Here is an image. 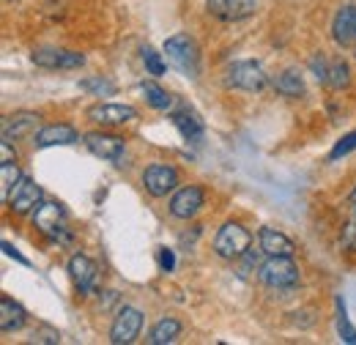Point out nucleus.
<instances>
[{"instance_id":"nucleus-1","label":"nucleus","mask_w":356,"mask_h":345,"mask_svg":"<svg viewBox=\"0 0 356 345\" xmlns=\"http://www.w3.org/2000/svg\"><path fill=\"white\" fill-rule=\"evenodd\" d=\"M165 55H168V63L178 69L184 77H189V80L200 77V49L192 36H186V33L170 36L165 42Z\"/></svg>"},{"instance_id":"nucleus-2","label":"nucleus","mask_w":356,"mask_h":345,"mask_svg":"<svg viewBox=\"0 0 356 345\" xmlns=\"http://www.w3.org/2000/svg\"><path fill=\"white\" fill-rule=\"evenodd\" d=\"M261 280L271 291H293L302 280L299 266L285 255H268V260L261 266Z\"/></svg>"},{"instance_id":"nucleus-3","label":"nucleus","mask_w":356,"mask_h":345,"mask_svg":"<svg viewBox=\"0 0 356 345\" xmlns=\"http://www.w3.org/2000/svg\"><path fill=\"white\" fill-rule=\"evenodd\" d=\"M266 83H268V77L258 61H236V63L227 66V72H225V86L236 88V90L255 93V90H264Z\"/></svg>"},{"instance_id":"nucleus-4","label":"nucleus","mask_w":356,"mask_h":345,"mask_svg":"<svg viewBox=\"0 0 356 345\" xmlns=\"http://www.w3.org/2000/svg\"><path fill=\"white\" fill-rule=\"evenodd\" d=\"M252 244V236L247 227H241L238 222H225L214 239V252L225 260H238Z\"/></svg>"},{"instance_id":"nucleus-5","label":"nucleus","mask_w":356,"mask_h":345,"mask_svg":"<svg viewBox=\"0 0 356 345\" xmlns=\"http://www.w3.org/2000/svg\"><path fill=\"white\" fill-rule=\"evenodd\" d=\"M33 225L44 233L47 239H55V241H69V227H66V209L55 200H47L39 203L33 209Z\"/></svg>"},{"instance_id":"nucleus-6","label":"nucleus","mask_w":356,"mask_h":345,"mask_svg":"<svg viewBox=\"0 0 356 345\" xmlns=\"http://www.w3.org/2000/svg\"><path fill=\"white\" fill-rule=\"evenodd\" d=\"M143 329V312L137 307H124L118 310L113 326H110V343L115 345H129L140 337Z\"/></svg>"},{"instance_id":"nucleus-7","label":"nucleus","mask_w":356,"mask_h":345,"mask_svg":"<svg viewBox=\"0 0 356 345\" xmlns=\"http://www.w3.org/2000/svg\"><path fill=\"white\" fill-rule=\"evenodd\" d=\"M143 186L151 198H168L178 186V170L170 165H148L143 170Z\"/></svg>"},{"instance_id":"nucleus-8","label":"nucleus","mask_w":356,"mask_h":345,"mask_svg":"<svg viewBox=\"0 0 356 345\" xmlns=\"http://www.w3.org/2000/svg\"><path fill=\"white\" fill-rule=\"evenodd\" d=\"M39 203H42V186H39L33 178L22 175V178L14 184V189H11L6 206H8L14 214H28V211H33Z\"/></svg>"},{"instance_id":"nucleus-9","label":"nucleus","mask_w":356,"mask_h":345,"mask_svg":"<svg viewBox=\"0 0 356 345\" xmlns=\"http://www.w3.org/2000/svg\"><path fill=\"white\" fill-rule=\"evenodd\" d=\"M31 61L42 69H80L86 63V55L72 49H58V47H42L31 55Z\"/></svg>"},{"instance_id":"nucleus-10","label":"nucleus","mask_w":356,"mask_h":345,"mask_svg":"<svg viewBox=\"0 0 356 345\" xmlns=\"http://www.w3.org/2000/svg\"><path fill=\"white\" fill-rule=\"evenodd\" d=\"M206 8L222 22H241L255 14L258 0H206Z\"/></svg>"},{"instance_id":"nucleus-11","label":"nucleus","mask_w":356,"mask_h":345,"mask_svg":"<svg viewBox=\"0 0 356 345\" xmlns=\"http://www.w3.org/2000/svg\"><path fill=\"white\" fill-rule=\"evenodd\" d=\"M86 148H88L93 157L99 159H107V162H118L124 157V137H115V134H107V131H90L86 134Z\"/></svg>"},{"instance_id":"nucleus-12","label":"nucleus","mask_w":356,"mask_h":345,"mask_svg":"<svg viewBox=\"0 0 356 345\" xmlns=\"http://www.w3.org/2000/svg\"><path fill=\"white\" fill-rule=\"evenodd\" d=\"M88 118L102 127H121L137 118V110L129 104H96L88 110Z\"/></svg>"},{"instance_id":"nucleus-13","label":"nucleus","mask_w":356,"mask_h":345,"mask_svg":"<svg viewBox=\"0 0 356 345\" xmlns=\"http://www.w3.org/2000/svg\"><path fill=\"white\" fill-rule=\"evenodd\" d=\"M203 200H206V195H203L200 186H184V189H178L176 195H173V200H170V214L176 216V219H192L203 209Z\"/></svg>"},{"instance_id":"nucleus-14","label":"nucleus","mask_w":356,"mask_h":345,"mask_svg":"<svg viewBox=\"0 0 356 345\" xmlns=\"http://www.w3.org/2000/svg\"><path fill=\"white\" fill-rule=\"evenodd\" d=\"M332 39L337 47H348L356 42V6H343L332 22Z\"/></svg>"},{"instance_id":"nucleus-15","label":"nucleus","mask_w":356,"mask_h":345,"mask_svg":"<svg viewBox=\"0 0 356 345\" xmlns=\"http://www.w3.org/2000/svg\"><path fill=\"white\" fill-rule=\"evenodd\" d=\"M69 277L80 294H90L96 285V263L86 255H72L69 260Z\"/></svg>"},{"instance_id":"nucleus-16","label":"nucleus","mask_w":356,"mask_h":345,"mask_svg":"<svg viewBox=\"0 0 356 345\" xmlns=\"http://www.w3.org/2000/svg\"><path fill=\"white\" fill-rule=\"evenodd\" d=\"M80 140V134L74 127H69V124H49L44 129H39L33 134V143L39 145V148H49V145H72V143H77Z\"/></svg>"},{"instance_id":"nucleus-17","label":"nucleus","mask_w":356,"mask_h":345,"mask_svg":"<svg viewBox=\"0 0 356 345\" xmlns=\"http://www.w3.org/2000/svg\"><path fill=\"white\" fill-rule=\"evenodd\" d=\"M170 118H173L176 129L181 131V137H184L186 143H197V140L203 137V121H200V115H197L192 107L181 104L178 110L170 113Z\"/></svg>"},{"instance_id":"nucleus-18","label":"nucleus","mask_w":356,"mask_h":345,"mask_svg":"<svg viewBox=\"0 0 356 345\" xmlns=\"http://www.w3.org/2000/svg\"><path fill=\"white\" fill-rule=\"evenodd\" d=\"M39 124V115L36 113H14V115H6L3 118V140L6 143H14L19 137H28L33 134Z\"/></svg>"},{"instance_id":"nucleus-19","label":"nucleus","mask_w":356,"mask_h":345,"mask_svg":"<svg viewBox=\"0 0 356 345\" xmlns=\"http://www.w3.org/2000/svg\"><path fill=\"white\" fill-rule=\"evenodd\" d=\"M258 241H261V252H266V255H285V258H293V252H296L293 241H291L288 236H282L280 230H274V227H261Z\"/></svg>"},{"instance_id":"nucleus-20","label":"nucleus","mask_w":356,"mask_h":345,"mask_svg":"<svg viewBox=\"0 0 356 345\" xmlns=\"http://www.w3.org/2000/svg\"><path fill=\"white\" fill-rule=\"evenodd\" d=\"M22 326H25V310H22V304H17L14 299H8V296H0V329L6 335H11V332H19Z\"/></svg>"},{"instance_id":"nucleus-21","label":"nucleus","mask_w":356,"mask_h":345,"mask_svg":"<svg viewBox=\"0 0 356 345\" xmlns=\"http://www.w3.org/2000/svg\"><path fill=\"white\" fill-rule=\"evenodd\" d=\"M271 86H274V90H277L280 96H288V99H299V96L305 93V80H302V74H299L296 69L280 72Z\"/></svg>"},{"instance_id":"nucleus-22","label":"nucleus","mask_w":356,"mask_h":345,"mask_svg":"<svg viewBox=\"0 0 356 345\" xmlns=\"http://www.w3.org/2000/svg\"><path fill=\"white\" fill-rule=\"evenodd\" d=\"M178 335H181V321L176 318H162L154 323L151 335H148V343L151 345H168V343H176Z\"/></svg>"},{"instance_id":"nucleus-23","label":"nucleus","mask_w":356,"mask_h":345,"mask_svg":"<svg viewBox=\"0 0 356 345\" xmlns=\"http://www.w3.org/2000/svg\"><path fill=\"white\" fill-rule=\"evenodd\" d=\"M140 90H143L145 102H148L154 110H170V107H173V96H170L165 88L156 86V83H143Z\"/></svg>"},{"instance_id":"nucleus-24","label":"nucleus","mask_w":356,"mask_h":345,"mask_svg":"<svg viewBox=\"0 0 356 345\" xmlns=\"http://www.w3.org/2000/svg\"><path fill=\"white\" fill-rule=\"evenodd\" d=\"M19 178H22V175H19V168H17L14 159L0 162V195H3V203H8V195H11V189H14V184H17Z\"/></svg>"},{"instance_id":"nucleus-25","label":"nucleus","mask_w":356,"mask_h":345,"mask_svg":"<svg viewBox=\"0 0 356 345\" xmlns=\"http://www.w3.org/2000/svg\"><path fill=\"white\" fill-rule=\"evenodd\" d=\"M329 86L334 90H343V88L351 86V69L346 63V58H332V66H329Z\"/></svg>"},{"instance_id":"nucleus-26","label":"nucleus","mask_w":356,"mask_h":345,"mask_svg":"<svg viewBox=\"0 0 356 345\" xmlns=\"http://www.w3.org/2000/svg\"><path fill=\"white\" fill-rule=\"evenodd\" d=\"M337 335H340L343 343L356 345V329L351 326V321H348V315H346V304H343V299H337Z\"/></svg>"},{"instance_id":"nucleus-27","label":"nucleus","mask_w":356,"mask_h":345,"mask_svg":"<svg viewBox=\"0 0 356 345\" xmlns=\"http://www.w3.org/2000/svg\"><path fill=\"white\" fill-rule=\"evenodd\" d=\"M143 52V63H145V69H148V74H154V77H165V72H168V66H165V61H162V55L154 49V47H143L140 49Z\"/></svg>"},{"instance_id":"nucleus-28","label":"nucleus","mask_w":356,"mask_h":345,"mask_svg":"<svg viewBox=\"0 0 356 345\" xmlns=\"http://www.w3.org/2000/svg\"><path fill=\"white\" fill-rule=\"evenodd\" d=\"M80 88L88 90V93H96V96H113V93H115V83L107 80V77H90V80H83Z\"/></svg>"},{"instance_id":"nucleus-29","label":"nucleus","mask_w":356,"mask_h":345,"mask_svg":"<svg viewBox=\"0 0 356 345\" xmlns=\"http://www.w3.org/2000/svg\"><path fill=\"white\" fill-rule=\"evenodd\" d=\"M329 66H332V61H326L321 52H315L310 58V72L315 74V80L323 83V86H329Z\"/></svg>"},{"instance_id":"nucleus-30","label":"nucleus","mask_w":356,"mask_h":345,"mask_svg":"<svg viewBox=\"0 0 356 345\" xmlns=\"http://www.w3.org/2000/svg\"><path fill=\"white\" fill-rule=\"evenodd\" d=\"M351 151H356V131L346 134V137L332 148V159H340V157H346V154H351Z\"/></svg>"},{"instance_id":"nucleus-31","label":"nucleus","mask_w":356,"mask_h":345,"mask_svg":"<svg viewBox=\"0 0 356 345\" xmlns=\"http://www.w3.org/2000/svg\"><path fill=\"white\" fill-rule=\"evenodd\" d=\"M238 260H241V268H244L241 274H244V277H247V274H250V271L258 266V255H255V250H247V252H244Z\"/></svg>"},{"instance_id":"nucleus-32","label":"nucleus","mask_w":356,"mask_h":345,"mask_svg":"<svg viewBox=\"0 0 356 345\" xmlns=\"http://www.w3.org/2000/svg\"><path fill=\"white\" fill-rule=\"evenodd\" d=\"M0 247H3V252H6L8 258H14V260H17V263H22V266H31V260L25 258V255H19V252H17V247H14L11 241H3Z\"/></svg>"},{"instance_id":"nucleus-33","label":"nucleus","mask_w":356,"mask_h":345,"mask_svg":"<svg viewBox=\"0 0 356 345\" xmlns=\"http://www.w3.org/2000/svg\"><path fill=\"white\" fill-rule=\"evenodd\" d=\"M159 266H162V271H170V268L176 266V258H173V252H170L168 247L159 250Z\"/></svg>"},{"instance_id":"nucleus-34","label":"nucleus","mask_w":356,"mask_h":345,"mask_svg":"<svg viewBox=\"0 0 356 345\" xmlns=\"http://www.w3.org/2000/svg\"><path fill=\"white\" fill-rule=\"evenodd\" d=\"M60 337H58V332H39V335H33V343H58Z\"/></svg>"},{"instance_id":"nucleus-35","label":"nucleus","mask_w":356,"mask_h":345,"mask_svg":"<svg viewBox=\"0 0 356 345\" xmlns=\"http://www.w3.org/2000/svg\"><path fill=\"white\" fill-rule=\"evenodd\" d=\"M346 247H351V250H356V219L354 225L346 230Z\"/></svg>"},{"instance_id":"nucleus-36","label":"nucleus","mask_w":356,"mask_h":345,"mask_svg":"<svg viewBox=\"0 0 356 345\" xmlns=\"http://www.w3.org/2000/svg\"><path fill=\"white\" fill-rule=\"evenodd\" d=\"M351 200H354V203H356V189H354V192H351Z\"/></svg>"},{"instance_id":"nucleus-37","label":"nucleus","mask_w":356,"mask_h":345,"mask_svg":"<svg viewBox=\"0 0 356 345\" xmlns=\"http://www.w3.org/2000/svg\"><path fill=\"white\" fill-rule=\"evenodd\" d=\"M354 219H356V211H354Z\"/></svg>"},{"instance_id":"nucleus-38","label":"nucleus","mask_w":356,"mask_h":345,"mask_svg":"<svg viewBox=\"0 0 356 345\" xmlns=\"http://www.w3.org/2000/svg\"><path fill=\"white\" fill-rule=\"evenodd\" d=\"M354 55H356V49H354Z\"/></svg>"}]
</instances>
